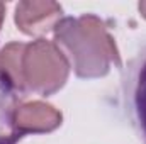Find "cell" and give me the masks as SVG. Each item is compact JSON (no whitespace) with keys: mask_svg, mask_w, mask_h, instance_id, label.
<instances>
[{"mask_svg":"<svg viewBox=\"0 0 146 144\" xmlns=\"http://www.w3.org/2000/svg\"><path fill=\"white\" fill-rule=\"evenodd\" d=\"M3 17H5V3H2V2H0V27H2Z\"/></svg>","mask_w":146,"mask_h":144,"instance_id":"ba28073f","label":"cell"},{"mask_svg":"<svg viewBox=\"0 0 146 144\" xmlns=\"http://www.w3.org/2000/svg\"><path fill=\"white\" fill-rule=\"evenodd\" d=\"M63 9L51 0H22L15 7V26L27 36H41L54 31L61 20Z\"/></svg>","mask_w":146,"mask_h":144,"instance_id":"277c9868","label":"cell"},{"mask_svg":"<svg viewBox=\"0 0 146 144\" xmlns=\"http://www.w3.org/2000/svg\"><path fill=\"white\" fill-rule=\"evenodd\" d=\"M63 115L51 104L34 100L21 104L12 110L10 126L14 127V136L21 137L24 134H46L53 132L61 126Z\"/></svg>","mask_w":146,"mask_h":144,"instance_id":"3957f363","label":"cell"},{"mask_svg":"<svg viewBox=\"0 0 146 144\" xmlns=\"http://www.w3.org/2000/svg\"><path fill=\"white\" fill-rule=\"evenodd\" d=\"M138 9H139L141 15L146 19V0H145V2H139V3H138Z\"/></svg>","mask_w":146,"mask_h":144,"instance_id":"52a82bcc","label":"cell"},{"mask_svg":"<svg viewBox=\"0 0 146 144\" xmlns=\"http://www.w3.org/2000/svg\"><path fill=\"white\" fill-rule=\"evenodd\" d=\"M22 51H24V42H9L0 53V76L9 88L24 90L22 71H21Z\"/></svg>","mask_w":146,"mask_h":144,"instance_id":"5b68a950","label":"cell"},{"mask_svg":"<svg viewBox=\"0 0 146 144\" xmlns=\"http://www.w3.org/2000/svg\"><path fill=\"white\" fill-rule=\"evenodd\" d=\"M136 110H138V119L141 124V129L146 137V63L141 68L139 78H138V87H136Z\"/></svg>","mask_w":146,"mask_h":144,"instance_id":"8992f818","label":"cell"},{"mask_svg":"<svg viewBox=\"0 0 146 144\" xmlns=\"http://www.w3.org/2000/svg\"><path fill=\"white\" fill-rule=\"evenodd\" d=\"M54 41L70 54L80 78H100L110 66H121V54L106 24L92 14L65 17L54 27Z\"/></svg>","mask_w":146,"mask_h":144,"instance_id":"6da1fadb","label":"cell"},{"mask_svg":"<svg viewBox=\"0 0 146 144\" xmlns=\"http://www.w3.org/2000/svg\"><path fill=\"white\" fill-rule=\"evenodd\" d=\"M21 71L24 90H33L48 97L56 93L66 83L70 61L56 42L36 39L24 44Z\"/></svg>","mask_w":146,"mask_h":144,"instance_id":"7a4b0ae2","label":"cell"}]
</instances>
